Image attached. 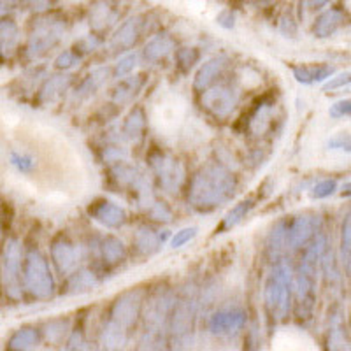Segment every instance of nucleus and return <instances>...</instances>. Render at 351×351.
I'll return each instance as SVG.
<instances>
[{"label":"nucleus","instance_id":"nucleus-1","mask_svg":"<svg viewBox=\"0 0 351 351\" xmlns=\"http://www.w3.org/2000/svg\"><path fill=\"white\" fill-rule=\"evenodd\" d=\"M237 178L221 162L202 165L188 183V204L199 213H211L236 195Z\"/></svg>","mask_w":351,"mask_h":351},{"label":"nucleus","instance_id":"nucleus-2","mask_svg":"<svg viewBox=\"0 0 351 351\" xmlns=\"http://www.w3.org/2000/svg\"><path fill=\"white\" fill-rule=\"evenodd\" d=\"M325 246H327V237L324 234H318L302 250V258L293 274V306H295V316L302 322H307L315 311L316 269H318L319 256L324 253Z\"/></svg>","mask_w":351,"mask_h":351},{"label":"nucleus","instance_id":"nucleus-3","mask_svg":"<svg viewBox=\"0 0 351 351\" xmlns=\"http://www.w3.org/2000/svg\"><path fill=\"white\" fill-rule=\"evenodd\" d=\"M174 302L176 293L169 288H158L152 295H146L143 309L144 330L141 339L143 348H160L165 335L169 337V318Z\"/></svg>","mask_w":351,"mask_h":351},{"label":"nucleus","instance_id":"nucleus-4","mask_svg":"<svg viewBox=\"0 0 351 351\" xmlns=\"http://www.w3.org/2000/svg\"><path fill=\"white\" fill-rule=\"evenodd\" d=\"M293 304V271L285 258L272 263V271L263 287V306L269 318L285 322Z\"/></svg>","mask_w":351,"mask_h":351},{"label":"nucleus","instance_id":"nucleus-5","mask_svg":"<svg viewBox=\"0 0 351 351\" xmlns=\"http://www.w3.org/2000/svg\"><path fill=\"white\" fill-rule=\"evenodd\" d=\"M21 283L23 290L36 300H48L55 295V278L48 260L40 253L39 247H28L23 253Z\"/></svg>","mask_w":351,"mask_h":351},{"label":"nucleus","instance_id":"nucleus-6","mask_svg":"<svg viewBox=\"0 0 351 351\" xmlns=\"http://www.w3.org/2000/svg\"><path fill=\"white\" fill-rule=\"evenodd\" d=\"M199 315V295L195 288L186 287L180 297H176L169 318V341L174 346H186L192 341Z\"/></svg>","mask_w":351,"mask_h":351},{"label":"nucleus","instance_id":"nucleus-7","mask_svg":"<svg viewBox=\"0 0 351 351\" xmlns=\"http://www.w3.org/2000/svg\"><path fill=\"white\" fill-rule=\"evenodd\" d=\"M65 37V21L55 16H39L34 20L32 30L25 46L28 60H39L60 46Z\"/></svg>","mask_w":351,"mask_h":351},{"label":"nucleus","instance_id":"nucleus-8","mask_svg":"<svg viewBox=\"0 0 351 351\" xmlns=\"http://www.w3.org/2000/svg\"><path fill=\"white\" fill-rule=\"evenodd\" d=\"M21 271H23L21 243L16 237H9L2 247V255H0V280H2L5 295L12 300H21L23 297Z\"/></svg>","mask_w":351,"mask_h":351},{"label":"nucleus","instance_id":"nucleus-9","mask_svg":"<svg viewBox=\"0 0 351 351\" xmlns=\"http://www.w3.org/2000/svg\"><path fill=\"white\" fill-rule=\"evenodd\" d=\"M241 102V90L232 81H221L200 92V106L218 120H227Z\"/></svg>","mask_w":351,"mask_h":351},{"label":"nucleus","instance_id":"nucleus-10","mask_svg":"<svg viewBox=\"0 0 351 351\" xmlns=\"http://www.w3.org/2000/svg\"><path fill=\"white\" fill-rule=\"evenodd\" d=\"M148 164L155 176L156 184H158L165 193H178L184 183V165L181 164L180 158L165 152L149 153Z\"/></svg>","mask_w":351,"mask_h":351},{"label":"nucleus","instance_id":"nucleus-11","mask_svg":"<svg viewBox=\"0 0 351 351\" xmlns=\"http://www.w3.org/2000/svg\"><path fill=\"white\" fill-rule=\"evenodd\" d=\"M111 176L118 186L136 195V200L141 206L148 208L149 204L155 200L153 199L152 183L148 180V174L137 165L128 164V160H121L118 164H112Z\"/></svg>","mask_w":351,"mask_h":351},{"label":"nucleus","instance_id":"nucleus-12","mask_svg":"<svg viewBox=\"0 0 351 351\" xmlns=\"http://www.w3.org/2000/svg\"><path fill=\"white\" fill-rule=\"evenodd\" d=\"M146 295H148V291L143 290V288H132V290L123 291L112 302L108 319L118 325V327L130 332L143 316Z\"/></svg>","mask_w":351,"mask_h":351},{"label":"nucleus","instance_id":"nucleus-13","mask_svg":"<svg viewBox=\"0 0 351 351\" xmlns=\"http://www.w3.org/2000/svg\"><path fill=\"white\" fill-rule=\"evenodd\" d=\"M322 219L318 215H299L287 219V250L302 252L319 234Z\"/></svg>","mask_w":351,"mask_h":351},{"label":"nucleus","instance_id":"nucleus-14","mask_svg":"<svg viewBox=\"0 0 351 351\" xmlns=\"http://www.w3.org/2000/svg\"><path fill=\"white\" fill-rule=\"evenodd\" d=\"M247 315L241 307H225L213 313L208 319V330L216 337H232L246 327Z\"/></svg>","mask_w":351,"mask_h":351},{"label":"nucleus","instance_id":"nucleus-15","mask_svg":"<svg viewBox=\"0 0 351 351\" xmlns=\"http://www.w3.org/2000/svg\"><path fill=\"white\" fill-rule=\"evenodd\" d=\"M49 255H51V262L55 265L56 272L67 278L71 272L77 269V263L81 260V247L76 246L65 236H58L56 239H53Z\"/></svg>","mask_w":351,"mask_h":351},{"label":"nucleus","instance_id":"nucleus-16","mask_svg":"<svg viewBox=\"0 0 351 351\" xmlns=\"http://www.w3.org/2000/svg\"><path fill=\"white\" fill-rule=\"evenodd\" d=\"M144 25H146V21H144V16H141V14L125 20L111 36V43H109L111 51L116 53V55L130 51L139 43L141 36L144 32Z\"/></svg>","mask_w":351,"mask_h":351},{"label":"nucleus","instance_id":"nucleus-17","mask_svg":"<svg viewBox=\"0 0 351 351\" xmlns=\"http://www.w3.org/2000/svg\"><path fill=\"white\" fill-rule=\"evenodd\" d=\"M88 215L106 228H121L127 223L128 215L120 204L109 199H99L88 208Z\"/></svg>","mask_w":351,"mask_h":351},{"label":"nucleus","instance_id":"nucleus-18","mask_svg":"<svg viewBox=\"0 0 351 351\" xmlns=\"http://www.w3.org/2000/svg\"><path fill=\"white\" fill-rule=\"evenodd\" d=\"M184 100L178 95H169L165 97L162 102L158 104V109L155 112V123L158 125L160 130L172 132L178 128V125L181 123V120L184 118Z\"/></svg>","mask_w":351,"mask_h":351},{"label":"nucleus","instance_id":"nucleus-19","mask_svg":"<svg viewBox=\"0 0 351 351\" xmlns=\"http://www.w3.org/2000/svg\"><path fill=\"white\" fill-rule=\"evenodd\" d=\"M228 65H230V60L225 55L213 56V58L204 62L199 67V71H197L195 77H193V90L200 93L204 90H208L215 83H218L219 77L223 76Z\"/></svg>","mask_w":351,"mask_h":351},{"label":"nucleus","instance_id":"nucleus-20","mask_svg":"<svg viewBox=\"0 0 351 351\" xmlns=\"http://www.w3.org/2000/svg\"><path fill=\"white\" fill-rule=\"evenodd\" d=\"M169 237V232L167 230H155V228L148 227V225H143L136 230L134 234V250L137 252V255L141 256H152L155 253H158L164 246L165 239Z\"/></svg>","mask_w":351,"mask_h":351},{"label":"nucleus","instance_id":"nucleus-21","mask_svg":"<svg viewBox=\"0 0 351 351\" xmlns=\"http://www.w3.org/2000/svg\"><path fill=\"white\" fill-rule=\"evenodd\" d=\"M176 53V40L172 36L162 32L156 34L153 39L148 40V44L143 49V58L149 64H158V62L167 60L169 56Z\"/></svg>","mask_w":351,"mask_h":351},{"label":"nucleus","instance_id":"nucleus-22","mask_svg":"<svg viewBox=\"0 0 351 351\" xmlns=\"http://www.w3.org/2000/svg\"><path fill=\"white\" fill-rule=\"evenodd\" d=\"M99 260L106 267H116L127 260V247L116 236H104L99 239Z\"/></svg>","mask_w":351,"mask_h":351},{"label":"nucleus","instance_id":"nucleus-23","mask_svg":"<svg viewBox=\"0 0 351 351\" xmlns=\"http://www.w3.org/2000/svg\"><path fill=\"white\" fill-rule=\"evenodd\" d=\"M74 76H69V74H62V76H51L44 81L43 86L39 88V93H37V102L39 104H51L56 99H60L64 95V92H67L71 88Z\"/></svg>","mask_w":351,"mask_h":351},{"label":"nucleus","instance_id":"nucleus-24","mask_svg":"<svg viewBox=\"0 0 351 351\" xmlns=\"http://www.w3.org/2000/svg\"><path fill=\"white\" fill-rule=\"evenodd\" d=\"M112 76V71L108 67H97L93 69L80 84H77L76 92H74V97L77 100H86L92 95H95L100 88L104 86L106 81Z\"/></svg>","mask_w":351,"mask_h":351},{"label":"nucleus","instance_id":"nucleus-25","mask_svg":"<svg viewBox=\"0 0 351 351\" xmlns=\"http://www.w3.org/2000/svg\"><path fill=\"white\" fill-rule=\"evenodd\" d=\"M20 43V27L11 16H0V56L9 58L18 49Z\"/></svg>","mask_w":351,"mask_h":351},{"label":"nucleus","instance_id":"nucleus-26","mask_svg":"<svg viewBox=\"0 0 351 351\" xmlns=\"http://www.w3.org/2000/svg\"><path fill=\"white\" fill-rule=\"evenodd\" d=\"M285 252H287V219H281L269 232L265 241V255L274 263L283 258Z\"/></svg>","mask_w":351,"mask_h":351},{"label":"nucleus","instance_id":"nucleus-27","mask_svg":"<svg viewBox=\"0 0 351 351\" xmlns=\"http://www.w3.org/2000/svg\"><path fill=\"white\" fill-rule=\"evenodd\" d=\"M146 125H148L146 111L143 108H139V106H136V108H132L130 112L125 116L121 134H123L125 139L132 141V143H137V141H141L144 137Z\"/></svg>","mask_w":351,"mask_h":351},{"label":"nucleus","instance_id":"nucleus-28","mask_svg":"<svg viewBox=\"0 0 351 351\" xmlns=\"http://www.w3.org/2000/svg\"><path fill=\"white\" fill-rule=\"evenodd\" d=\"M343 21L344 14L341 9H328V11L319 14L315 27H313V34H315V37H318V39H327V37L334 36L335 30L343 25Z\"/></svg>","mask_w":351,"mask_h":351},{"label":"nucleus","instance_id":"nucleus-29","mask_svg":"<svg viewBox=\"0 0 351 351\" xmlns=\"http://www.w3.org/2000/svg\"><path fill=\"white\" fill-rule=\"evenodd\" d=\"M144 86V76L139 74V76H128L125 80L118 81L114 88H112L111 99L116 104H127L130 102L137 93L141 92V88Z\"/></svg>","mask_w":351,"mask_h":351},{"label":"nucleus","instance_id":"nucleus-30","mask_svg":"<svg viewBox=\"0 0 351 351\" xmlns=\"http://www.w3.org/2000/svg\"><path fill=\"white\" fill-rule=\"evenodd\" d=\"M335 69L332 65H300V67H293V77L297 83L302 84H313L322 83V81L328 80L334 76Z\"/></svg>","mask_w":351,"mask_h":351},{"label":"nucleus","instance_id":"nucleus-31","mask_svg":"<svg viewBox=\"0 0 351 351\" xmlns=\"http://www.w3.org/2000/svg\"><path fill=\"white\" fill-rule=\"evenodd\" d=\"M99 283V278L90 269H76L74 272L67 276L65 280V288L67 293H83V291L93 290Z\"/></svg>","mask_w":351,"mask_h":351},{"label":"nucleus","instance_id":"nucleus-32","mask_svg":"<svg viewBox=\"0 0 351 351\" xmlns=\"http://www.w3.org/2000/svg\"><path fill=\"white\" fill-rule=\"evenodd\" d=\"M43 332L36 327H21L9 337L8 348L12 351H27L39 346Z\"/></svg>","mask_w":351,"mask_h":351},{"label":"nucleus","instance_id":"nucleus-33","mask_svg":"<svg viewBox=\"0 0 351 351\" xmlns=\"http://www.w3.org/2000/svg\"><path fill=\"white\" fill-rule=\"evenodd\" d=\"M118 20V12L108 5L106 2H99V4L93 5V9L90 11V27L93 28V32H108L109 27L116 23Z\"/></svg>","mask_w":351,"mask_h":351},{"label":"nucleus","instance_id":"nucleus-34","mask_svg":"<svg viewBox=\"0 0 351 351\" xmlns=\"http://www.w3.org/2000/svg\"><path fill=\"white\" fill-rule=\"evenodd\" d=\"M128 337H130V332L125 330V328L118 327L112 322H106V325L100 330V344L108 350H120L125 344L128 343Z\"/></svg>","mask_w":351,"mask_h":351},{"label":"nucleus","instance_id":"nucleus-35","mask_svg":"<svg viewBox=\"0 0 351 351\" xmlns=\"http://www.w3.org/2000/svg\"><path fill=\"white\" fill-rule=\"evenodd\" d=\"M255 208V200L253 199H247V200H241L239 204H236L234 208L230 209V211L225 215V218L221 219V223H219V227L216 228V232H228L232 230L234 227H237V225L243 221L244 218H246L247 215H250V211Z\"/></svg>","mask_w":351,"mask_h":351},{"label":"nucleus","instance_id":"nucleus-36","mask_svg":"<svg viewBox=\"0 0 351 351\" xmlns=\"http://www.w3.org/2000/svg\"><path fill=\"white\" fill-rule=\"evenodd\" d=\"M71 322L67 318H55L49 319L48 324L44 325L43 335L49 343L60 344L67 334H71Z\"/></svg>","mask_w":351,"mask_h":351},{"label":"nucleus","instance_id":"nucleus-37","mask_svg":"<svg viewBox=\"0 0 351 351\" xmlns=\"http://www.w3.org/2000/svg\"><path fill=\"white\" fill-rule=\"evenodd\" d=\"M341 260L344 263V271L351 278V211L344 216L341 225Z\"/></svg>","mask_w":351,"mask_h":351},{"label":"nucleus","instance_id":"nucleus-38","mask_svg":"<svg viewBox=\"0 0 351 351\" xmlns=\"http://www.w3.org/2000/svg\"><path fill=\"white\" fill-rule=\"evenodd\" d=\"M272 118V104H258L256 111L253 112L252 120L247 123V128L253 132V134H262L265 132L267 125L271 123Z\"/></svg>","mask_w":351,"mask_h":351},{"label":"nucleus","instance_id":"nucleus-39","mask_svg":"<svg viewBox=\"0 0 351 351\" xmlns=\"http://www.w3.org/2000/svg\"><path fill=\"white\" fill-rule=\"evenodd\" d=\"M319 263H322V271H324L327 283H335V281L341 280L339 269H337V263H335V255L328 244L325 246L322 256H319Z\"/></svg>","mask_w":351,"mask_h":351},{"label":"nucleus","instance_id":"nucleus-40","mask_svg":"<svg viewBox=\"0 0 351 351\" xmlns=\"http://www.w3.org/2000/svg\"><path fill=\"white\" fill-rule=\"evenodd\" d=\"M200 60V51L197 48H180L176 51V64L183 74H188Z\"/></svg>","mask_w":351,"mask_h":351},{"label":"nucleus","instance_id":"nucleus-41","mask_svg":"<svg viewBox=\"0 0 351 351\" xmlns=\"http://www.w3.org/2000/svg\"><path fill=\"white\" fill-rule=\"evenodd\" d=\"M136 67H137V55L136 53H127V55H123L120 60L116 62L114 69H112V77L120 80V77L130 76Z\"/></svg>","mask_w":351,"mask_h":351},{"label":"nucleus","instance_id":"nucleus-42","mask_svg":"<svg viewBox=\"0 0 351 351\" xmlns=\"http://www.w3.org/2000/svg\"><path fill=\"white\" fill-rule=\"evenodd\" d=\"M146 213H148L149 218L155 219V221H160V223H169L172 219V209L169 208L167 204L162 202V200H153L148 208H146Z\"/></svg>","mask_w":351,"mask_h":351},{"label":"nucleus","instance_id":"nucleus-43","mask_svg":"<svg viewBox=\"0 0 351 351\" xmlns=\"http://www.w3.org/2000/svg\"><path fill=\"white\" fill-rule=\"evenodd\" d=\"M9 162L18 172L21 174H28V172H32L34 167H36V158L27 153H18V152H12L11 156H9Z\"/></svg>","mask_w":351,"mask_h":351},{"label":"nucleus","instance_id":"nucleus-44","mask_svg":"<svg viewBox=\"0 0 351 351\" xmlns=\"http://www.w3.org/2000/svg\"><path fill=\"white\" fill-rule=\"evenodd\" d=\"M80 62H81V55L76 51V49H65V51H62L60 55L56 56L55 67L58 69V71H69V69L76 67Z\"/></svg>","mask_w":351,"mask_h":351},{"label":"nucleus","instance_id":"nucleus-45","mask_svg":"<svg viewBox=\"0 0 351 351\" xmlns=\"http://www.w3.org/2000/svg\"><path fill=\"white\" fill-rule=\"evenodd\" d=\"M199 234V227H184L181 228V230H178L172 236L171 239V246L174 247V250H180V247L186 246L188 243L192 239H195V236Z\"/></svg>","mask_w":351,"mask_h":351},{"label":"nucleus","instance_id":"nucleus-46","mask_svg":"<svg viewBox=\"0 0 351 351\" xmlns=\"http://www.w3.org/2000/svg\"><path fill=\"white\" fill-rule=\"evenodd\" d=\"M128 156V152L123 148V146H120V144H112V146H106L104 152H102V158H104V162H108V164H118V162H121V160H127Z\"/></svg>","mask_w":351,"mask_h":351},{"label":"nucleus","instance_id":"nucleus-47","mask_svg":"<svg viewBox=\"0 0 351 351\" xmlns=\"http://www.w3.org/2000/svg\"><path fill=\"white\" fill-rule=\"evenodd\" d=\"M337 190V181L335 180H324L319 181V183H316V186L313 188V199H327V197H330L332 193Z\"/></svg>","mask_w":351,"mask_h":351},{"label":"nucleus","instance_id":"nucleus-48","mask_svg":"<svg viewBox=\"0 0 351 351\" xmlns=\"http://www.w3.org/2000/svg\"><path fill=\"white\" fill-rule=\"evenodd\" d=\"M351 83V72H343V74H337V76L328 77L327 83L324 84V92L330 93L334 90H339V88L348 86Z\"/></svg>","mask_w":351,"mask_h":351},{"label":"nucleus","instance_id":"nucleus-49","mask_svg":"<svg viewBox=\"0 0 351 351\" xmlns=\"http://www.w3.org/2000/svg\"><path fill=\"white\" fill-rule=\"evenodd\" d=\"M328 149H337V152L351 153V136L350 134H337L327 143Z\"/></svg>","mask_w":351,"mask_h":351},{"label":"nucleus","instance_id":"nucleus-50","mask_svg":"<svg viewBox=\"0 0 351 351\" xmlns=\"http://www.w3.org/2000/svg\"><path fill=\"white\" fill-rule=\"evenodd\" d=\"M328 114L332 118H346V116H351V99H344L332 104L330 109H328Z\"/></svg>","mask_w":351,"mask_h":351},{"label":"nucleus","instance_id":"nucleus-51","mask_svg":"<svg viewBox=\"0 0 351 351\" xmlns=\"http://www.w3.org/2000/svg\"><path fill=\"white\" fill-rule=\"evenodd\" d=\"M99 44H100V40L97 39V36H86V37H83L81 40H77L76 51L83 56L90 51H95Z\"/></svg>","mask_w":351,"mask_h":351},{"label":"nucleus","instance_id":"nucleus-52","mask_svg":"<svg viewBox=\"0 0 351 351\" xmlns=\"http://www.w3.org/2000/svg\"><path fill=\"white\" fill-rule=\"evenodd\" d=\"M216 23H218L219 27L230 30V28L236 27V14H234L230 9H223V11L219 12L218 16H216Z\"/></svg>","mask_w":351,"mask_h":351},{"label":"nucleus","instance_id":"nucleus-53","mask_svg":"<svg viewBox=\"0 0 351 351\" xmlns=\"http://www.w3.org/2000/svg\"><path fill=\"white\" fill-rule=\"evenodd\" d=\"M84 343V337H83V330H80V328H76V330H72L71 335H69L67 339V350H83Z\"/></svg>","mask_w":351,"mask_h":351},{"label":"nucleus","instance_id":"nucleus-54","mask_svg":"<svg viewBox=\"0 0 351 351\" xmlns=\"http://www.w3.org/2000/svg\"><path fill=\"white\" fill-rule=\"evenodd\" d=\"M28 5L32 9L40 11V9H48L51 5V0H28Z\"/></svg>","mask_w":351,"mask_h":351},{"label":"nucleus","instance_id":"nucleus-55","mask_svg":"<svg viewBox=\"0 0 351 351\" xmlns=\"http://www.w3.org/2000/svg\"><path fill=\"white\" fill-rule=\"evenodd\" d=\"M328 2H330V0H309V8H311L313 11H319V9H324Z\"/></svg>","mask_w":351,"mask_h":351},{"label":"nucleus","instance_id":"nucleus-56","mask_svg":"<svg viewBox=\"0 0 351 351\" xmlns=\"http://www.w3.org/2000/svg\"><path fill=\"white\" fill-rule=\"evenodd\" d=\"M343 197H351V183H346L343 186V192H341Z\"/></svg>","mask_w":351,"mask_h":351},{"label":"nucleus","instance_id":"nucleus-57","mask_svg":"<svg viewBox=\"0 0 351 351\" xmlns=\"http://www.w3.org/2000/svg\"><path fill=\"white\" fill-rule=\"evenodd\" d=\"M244 2H250V4H256V2H263V0H244Z\"/></svg>","mask_w":351,"mask_h":351},{"label":"nucleus","instance_id":"nucleus-58","mask_svg":"<svg viewBox=\"0 0 351 351\" xmlns=\"http://www.w3.org/2000/svg\"><path fill=\"white\" fill-rule=\"evenodd\" d=\"M0 255H2V253H0Z\"/></svg>","mask_w":351,"mask_h":351}]
</instances>
